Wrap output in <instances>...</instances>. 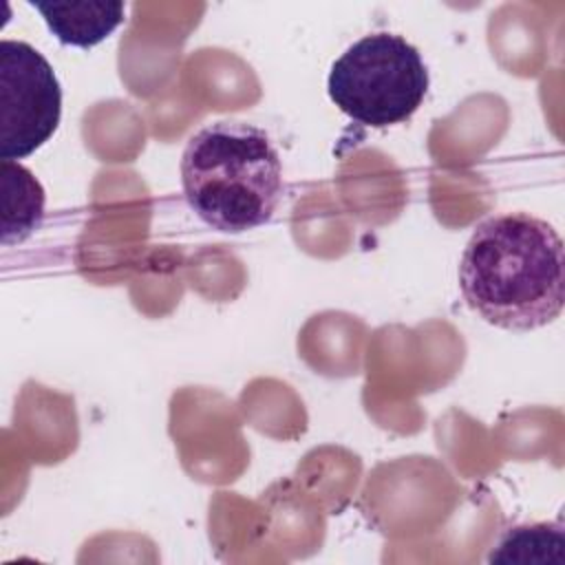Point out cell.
<instances>
[{"instance_id":"cell-2","label":"cell","mask_w":565,"mask_h":565,"mask_svg":"<svg viewBox=\"0 0 565 565\" xmlns=\"http://www.w3.org/2000/svg\"><path fill=\"white\" fill-rule=\"evenodd\" d=\"M181 185L192 212L225 234L265 225L285 194L280 154L269 135L232 119L207 124L188 139Z\"/></svg>"},{"instance_id":"cell-1","label":"cell","mask_w":565,"mask_h":565,"mask_svg":"<svg viewBox=\"0 0 565 565\" xmlns=\"http://www.w3.org/2000/svg\"><path fill=\"white\" fill-rule=\"evenodd\" d=\"M466 305L486 322L532 331L550 324L565 302V256L558 232L527 212L481 221L459 260Z\"/></svg>"},{"instance_id":"cell-5","label":"cell","mask_w":565,"mask_h":565,"mask_svg":"<svg viewBox=\"0 0 565 565\" xmlns=\"http://www.w3.org/2000/svg\"><path fill=\"white\" fill-rule=\"evenodd\" d=\"M46 22L49 31L68 46L90 49L104 42L126 13L124 2L77 0V2H29Z\"/></svg>"},{"instance_id":"cell-6","label":"cell","mask_w":565,"mask_h":565,"mask_svg":"<svg viewBox=\"0 0 565 565\" xmlns=\"http://www.w3.org/2000/svg\"><path fill=\"white\" fill-rule=\"evenodd\" d=\"M2 190V245L22 243L42 223L44 216V188L31 170L18 161H2L0 166Z\"/></svg>"},{"instance_id":"cell-3","label":"cell","mask_w":565,"mask_h":565,"mask_svg":"<svg viewBox=\"0 0 565 565\" xmlns=\"http://www.w3.org/2000/svg\"><path fill=\"white\" fill-rule=\"evenodd\" d=\"M422 53L402 35L369 33L331 66V102L353 121L371 128L402 124L415 115L428 90Z\"/></svg>"},{"instance_id":"cell-4","label":"cell","mask_w":565,"mask_h":565,"mask_svg":"<svg viewBox=\"0 0 565 565\" xmlns=\"http://www.w3.org/2000/svg\"><path fill=\"white\" fill-rule=\"evenodd\" d=\"M62 86L29 42H0V159L15 161L44 146L60 126Z\"/></svg>"},{"instance_id":"cell-7","label":"cell","mask_w":565,"mask_h":565,"mask_svg":"<svg viewBox=\"0 0 565 565\" xmlns=\"http://www.w3.org/2000/svg\"><path fill=\"white\" fill-rule=\"evenodd\" d=\"M547 547H565V536L561 525L532 523L510 527L499 543L492 547L490 563H563V554L547 552Z\"/></svg>"}]
</instances>
